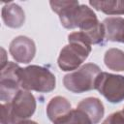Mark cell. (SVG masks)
Instances as JSON below:
<instances>
[{"instance_id":"obj_1","label":"cell","mask_w":124,"mask_h":124,"mask_svg":"<svg viewBox=\"0 0 124 124\" xmlns=\"http://www.w3.org/2000/svg\"><path fill=\"white\" fill-rule=\"evenodd\" d=\"M69 44L59 53L57 63L59 68L65 72H72L80 67L91 52V44L81 31L73 32L68 35Z\"/></svg>"},{"instance_id":"obj_2","label":"cell","mask_w":124,"mask_h":124,"mask_svg":"<svg viewBox=\"0 0 124 124\" xmlns=\"http://www.w3.org/2000/svg\"><path fill=\"white\" fill-rule=\"evenodd\" d=\"M36 109V99L27 90L20 89L12 101L1 103L0 123L1 124H19L28 120Z\"/></svg>"},{"instance_id":"obj_3","label":"cell","mask_w":124,"mask_h":124,"mask_svg":"<svg viewBox=\"0 0 124 124\" xmlns=\"http://www.w3.org/2000/svg\"><path fill=\"white\" fill-rule=\"evenodd\" d=\"M20 88L27 91L41 93L50 92L55 88V76L47 69L38 65H31L17 70Z\"/></svg>"},{"instance_id":"obj_4","label":"cell","mask_w":124,"mask_h":124,"mask_svg":"<svg viewBox=\"0 0 124 124\" xmlns=\"http://www.w3.org/2000/svg\"><path fill=\"white\" fill-rule=\"evenodd\" d=\"M49 5L51 10L58 15L61 24L67 29L79 28L84 21L96 16L91 8L74 0L50 1Z\"/></svg>"},{"instance_id":"obj_5","label":"cell","mask_w":124,"mask_h":124,"mask_svg":"<svg viewBox=\"0 0 124 124\" xmlns=\"http://www.w3.org/2000/svg\"><path fill=\"white\" fill-rule=\"evenodd\" d=\"M101 69L94 63H86L63 78L66 89L73 93H82L95 89V81Z\"/></svg>"},{"instance_id":"obj_6","label":"cell","mask_w":124,"mask_h":124,"mask_svg":"<svg viewBox=\"0 0 124 124\" xmlns=\"http://www.w3.org/2000/svg\"><path fill=\"white\" fill-rule=\"evenodd\" d=\"M95 89L108 102L120 103L124 100V77L107 72H101L95 81Z\"/></svg>"},{"instance_id":"obj_7","label":"cell","mask_w":124,"mask_h":124,"mask_svg":"<svg viewBox=\"0 0 124 124\" xmlns=\"http://www.w3.org/2000/svg\"><path fill=\"white\" fill-rule=\"evenodd\" d=\"M19 66L16 63L9 61L5 67L1 68L0 73V100L1 103H7L13 100L16 94L21 89L17 77Z\"/></svg>"},{"instance_id":"obj_8","label":"cell","mask_w":124,"mask_h":124,"mask_svg":"<svg viewBox=\"0 0 124 124\" xmlns=\"http://www.w3.org/2000/svg\"><path fill=\"white\" fill-rule=\"evenodd\" d=\"M12 57L18 63L27 64L33 60L36 54V45L32 39L26 36H17L12 40L9 46Z\"/></svg>"},{"instance_id":"obj_9","label":"cell","mask_w":124,"mask_h":124,"mask_svg":"<svg viewBox=\"0 0 124 124\" xmlns=\"http://www.w3.org/2000/svg\"><path fill=\"white\" fill-rule=\"evenodd\" d=\"M2 19L6 26L18 28L25 21V14L22 8L16 3H8L2 8Z\"/></svg>"},{"instance_id":"obj_10","label":"cell","mask_w":124,"mask_h":124,"mask_svg":"<svg viewBox=\"0 0 124 124\" xmlns=\"http://www.w3.org/2000/svg\"><path fill=\"white\" fill-rule=\"evenodd\" d=\"M106 29V40L124 43V18L120 16H108L103 20Z\"/></svg>"},{"instance_id":"obj_11","label":"cell","mask_w":124,"mask_h":124,"mask_svg":"<svg viewBox=\"0 0 124 124\" xmlns=\"http://www.w3.org/2000/svg\"><path fill=\"white\" fill-rule=\"evenodd\" d=\"M77 108L82 109L90 117L93 124H98L105 113L103 103L101 102V100L95 97H88L81 100Z\"/></svg>"},{"instance_id":"obj_12","label":"cell","mask_w":124,"mask_h":124,"mask_svg":"<svg viewBox=\"0 0 124 124\" xmlns=\"http://www.w3.org/2000/svg\"><path fill=\"white\" fill-rule=\"evenodd\" d=\"M71 109V103L65 97L55 96L50 99L46 106V114L48 119L54 122L58 118L67 114Z\"/></svg>"},{"instance_id":"obj_13","label":"cell","mask_w":124,"mask_h":124,"mask_svg":"<svg viewBox=\"0 0 124 124\" xmlns=\"http://www.w3.org/2000/svg\"><path fill=\"white\" fill-rule=\"evenodd\" d=\"M90 6L108 16L124 15V0L113 1H89Z\"/></svg>"},{"instance_id":"obj_14","label":"cell","mask_w":124,"mask_h":124,"mask_svg":"<svg viewBox=\"0 0 124 124\" xmlns=\"http://www.w3.org/2000/svg\"><path fill=\"white\" fill-rule=\"evenodd\" d=\"M105 65L112 71H124V52L118 48H108L104 56Z\"/></svg>"},{"instance_id":"obj_15","label":"cell","mask_w":124,"mask_h":124,"mask_svg":"<svg viewBox=\"0 0 124 124\" xmlns=\"http://www.w3.org/2000/svg\"><path fill=\"white\" fill-rule=\"evenodd\" d=\"M53 124H93L90 117L80 108H72L67 114L58 118Z\"/></svg>"},{"instance_id":"obj_16","label":"cell","mask_w":124,"mask_h":124,"mask_svg":"<svg viewBox=\"0 0 124 124\" xmlns=\"http://www.w3.org/2000/svg\"><path fill=\"white\" fill-rule=\"evenodd\" d=\"M102 124H124V114L122 111H116L109 114Z\"/></svg>"},{"instance_id":"obj_17","label":"cell","mask_w":124,"mask_h":124,"mask_svg":"<svg viewBox=\"0 0 124 124\" xmlns=\"http://www.w3.org/2000/svg\"><path fill=\"white\" fill-rule=\"evenodd\" d=\"M1 53H2V62H1V68H3V67H5V66H6V64H7L9 61L5 59V58H6V50H5L3 47H1Z\"/></svg>"},{"instance_id":"obj_18","label":"cell","mask_w":124,"mask_h":124,"mask_svg":"<svg viewBox=\"0 0 124 124\" xmlns=\"http://www.w3.org/2000/svg\"><path fill=\"white\" fill-rule=\"evenodd\" d=\"M19 124H38V123L35 121H32V120H25V121L20 122Z\"/></svg>"},{"instance_id":"obj_19","label":"cell","mask_w":124,"mask_h":124,"mask_svg":"<svg viewBox=\"0 0 124 124\" xmlns=\"http://www.w3.org/2000/svg\"><path fill=\"white\" fill-rule=\"evenodd\" d=\"M121 111H122V112H123V114H124V107H123V109H122Z\"/></svg>"}]
</instances>
